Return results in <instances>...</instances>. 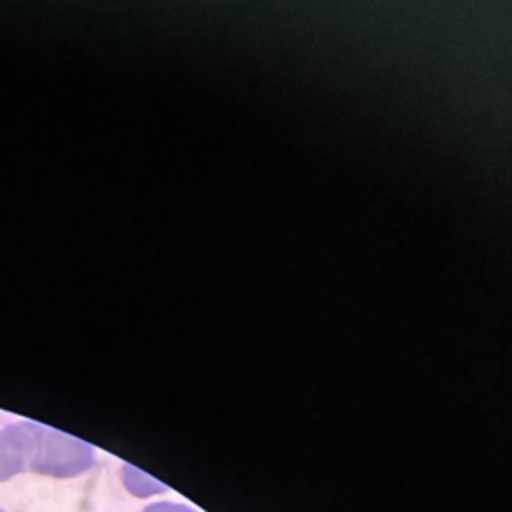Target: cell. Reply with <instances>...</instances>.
I'll list each match as a JSON object with an SVG mask.
<instances>
[{
    "mask_svg": "<svg viewBox=\"0 0 512 512\" xmlns=\"http://www.w3.org/2000/svg\"><path fill=\"white\" fill-rule=\"evenodd\" d=\"M92 464L94 450L90 444L42 426L30 472L54 478H74L84 474Z\"/></svg>",
    "mask_w": 512,
    "mask_h": 512,
    "instance_id": "obj_1",
    "label": "cell"
},
{
    "mask_svg": "<svg viewBox=\"0 0 512 512\" xmlns=\"http://www.w3.org/2000/svg\"><path fill=\"white\" fill-rule=\"evenodd\" d=\"M42 424L12 422L0 428V482L30 472Z\"/></svg>",
    "mask_w": 512,
    "mask_h": 512,
    "instance_id": "obj_2",
    "label": "cell"
},
{
    "mask_svg": "<svg viewBox=\"0 0 512 512\" xmlns=\"http://www.w3.org/2000/svg\"><path fill=\"white\" fill-rule=\"evenodd\" d=\"M124 484L128 488V492H132L134 496H140V498H146V496H152V494H158V492H164L166 486L156 482L154 478L146 476L144 472H140L138 468L134 466H124Z\"/></svg>",
    "mask_w": 512,
    "mask_h": 512,
    "instance_id": "obj_3",
    "label": "cell"
},
{
    "mask_svg": "<svg viewBox=\"0 0 512 512\" xmlns=\"http://www.w3.org/2000/svg\"><path fill=\"white\" fill-rule=\"evenodd\" d=\"M140 512H196L194 508L186 504H176V502H154L142 508Z\"/></svg>",
    "mask_w": 512,
    "mask_h": 512,
    "instance_id": "obj_4",
    "label": "cell"
},
{
    "mask_svg": "<svg viewBox=\"0 0 512 512\" xmlns=\"http://www.w3.org/2000/svg\"><path fill=\"white\" fill-rule=\"evenodd\" d=\"M0 512H6V510H2V506H0Z\"/></svg>",
    "mask_w": 512,
    "mask_h": 512,
    "instance_id": "obj_5",
    "label": "cell"
}]
</instances>
